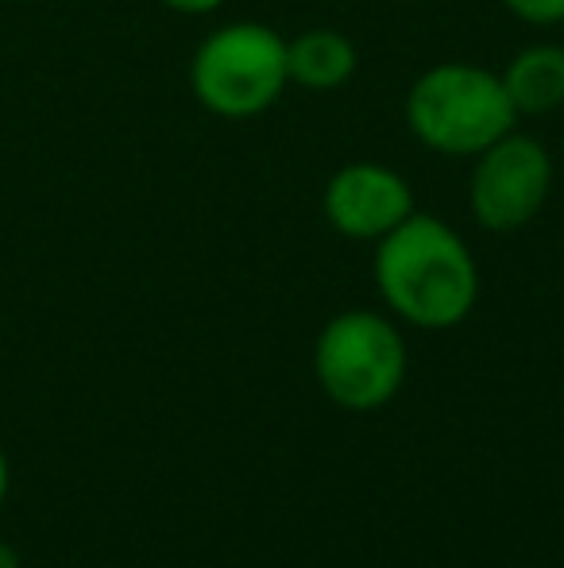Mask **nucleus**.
<instances>
[{
  "label": "nucleus",
  "mask_w": 564,
  "mask_h": 568,
  "mask_svg": "<svg viewBox=\"0 0 564 568\" xmlns=\"http://www.w3.org/2000/svg\"><path fill=\"white\" fill-rule=\"evenodd\" d=\"M499 4L526 28H561L564 23V0H499Z\"/></svg>",
  "instance_id": "obj_9"
},
{
  "label": "nucleus",
  "mask_w": 564,
  "mask_h": 568,
  "mask_svg": "<svg viewBox=\"0 0 564 568\" xmlns=\"http://www.w3.org/2000/svg\"><path fill=\"white\" fill-rule=\"evenodd\" d=\"M0 568H23V557L8 541H0Z\"/></svg>",
  "instance_id": "obj_12"
},
{
  "label": "nucleus",
  "mask_w": 564,
  "mask_h": 568,
  "mask_svg": "<svg viewBox=\"0 0 564 568\" xmlns=\"http://www.w3.org/2000/svg\"><path fill=\"white\" fill-rule=\"evenodd\" d=\"M503 90L514 113L550 116L564 109V47L561 43H530L499 70Z\"/></svg>",
  "instance_id": "obj_8"
},
{
  "label": "nucleus",
  "mask_w": 564,
  "mask_h": 568,
  "mask_svg": "<svg viewBox=\"0 0 564 568\" xmlns=\"http://www.w3.org/2000/svg\"><path fill=\"white\" fill-rule=\"evenodd\" d=\"M360 70V51L337 28H306L286 39V74L306 93H332Z\"/></svg>",
  "instance_id": "obj_7"
},
{
  "label": "nucleus",
  "mask_w": 564,
  "mask_h": 568,
  "mask_svg": "<svg viewBox=\"0 0 564 568\" xmlns=\"http://www.w3.org/2000/svg\"><path fill=\"white\" fill-rule=\"evenodd\" d=\"M8 487H12V468H8V456L0 449V507H4V499H8Z\"/></svg>",
  "instance_id": "obj_11"
},
{
  "label": "nucleus",
  "mask_w": 564,
  "mask_h": 568,
  "mask_svg": "<svg viewBox=\"0 0 564 568\" xmlns=\"http://www.w3.org/2000/svg\"><path fill=\"white\" fill-rule=\"evenodd\" d=\"M286 90V39L267 23H221L189 59V93L209 116L256 120L279 105Z\"/></svg>",
  "instance_id": "obj_3"
},
{
  "label": "nucleus",
  "mask_w": 564,
  "mask_h": 568,
  "mask_svg": "<svg viewBox=\"0 0 564 568\" xmlns=\"http://www.w3.org/2000/svg\"><path fill=\"white\" fill-rule=\"evenodd\" d=\"M410 352L399 325L379 310H345L314 344V375L337 406L368 414L402 390Z\"/></svg>",
  "instance_id": "obj_4"
},
{
  "label": "nucleus",
  "mask_w": 564,
  "mask_h": 568,
  "mask_svg": "<svg viewBox=\"0 0 564 568\" xmlns=\"http://www.w3.org/2000/svg\"><path fill=\"white\" fill-rule=\"evenodd\" d=\"M321 213L345 240L376 244L414 213V190L394 166L352 159L329 174L321 190Z\"/></svg>",
  "instance_id": "obj_6"
},
{
  "label": "nucleus",
  "mask_w": 564,
  "mask_h": 568,
  "mask_svg": "<svg viewBox=\"0 0 564 568\" xmlns=\"http://www.w3.org/2000/svg\"><path fill=\"white\" fill-rule=\"evenodd\" d=\"M166 12H178V16H213L228 4V0H158Z\"/></svg>",
  "instance_id": "obj_10"
},
{
  "label": "nucleus",
  "mask_w": 564,
  "mask_h": 568,
  "mask_svg": "<svg viewBox=\"0 0 564 568\" xmlns=\"http://www.w3.org/2000/svg\"><path fill=\"white\" fill-rule=\"evenodd\" d=\"M557 166L537 135L506 132L472 159L468 174V210L488 232H519L534 225L550 205Z\"/></svg>",
  "instance_id": "obj_5"
},
{
  "label": "nucleus",
  "mask_w": 564,
  "mask_h": 568,
  "mask_svg": "<svg viewBox=\"0 0 564 568\" xmlns=\"http://www.w3.org/2000/svg\"><path fill=\"white\" fill-rule=\"evenodd\" d=\"M376 291L399 322L441 333L468 322L480 302V267L472 247L433 213H410L394 232L376 240Z\"/></svg>",
  "instance_id": "obj_1"
},
{
  "label": "nucleus",
  "mask_w": 564,
  "mask_h": 568,
  "mask_svg": "<svg viewBox=\"0 0 564 568\" xmlns=\"http://www.w3.org/2000/svg\"><path fill=\"white\" fill-rule=\"evenodd\" d=\"M402 116L410 135L444 159H475L519 128L499 70L475 62H437L422 70L407 90Z\"/></svg>",
  "instance_id": "obj_2"
}]
</instances>
